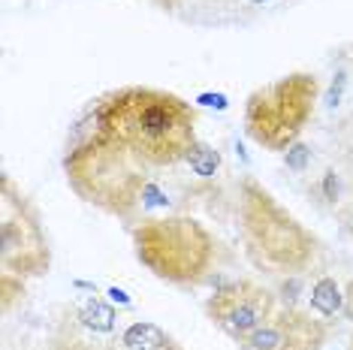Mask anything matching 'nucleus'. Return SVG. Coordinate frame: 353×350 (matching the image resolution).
Masks as SVG:
<instances>
[{
  "label": "nucleus",
  "instance_id": "9",
  "mask_svg": "<svg viewBox=\"0 0 353 350\" xmlns=\"http://www.w3.org/2000/svg\"><path fill=\"white\" fill-rule=\"evenodd\" d=\"M308 305L317 317L332 320V317L344 314V287L332 275H317L308 287Z\"/></svg>",
  "mask_w": 353,
  "mask_h": 350
},
{
  "label": "nucleus",
  "instance_id": "12",
  "mask_svg": "<svg viewBox=\"0 0 353 350\" xmlns=\"http://www.w3.org/2000/svg\"><path fill=\"white\" fill-rule=\"evenodd\" d=\"M184 163L190 166V172L199 175V178H214V175L221 172V151L212 148L208 142H194V145L188 148V154H184Z\"/></svg>",
  "mask_w": 353,
  "mask_h": 350
},
{
  "label": "nucleus",
  "instance_id": "18",
  "mask_svg": "<svg viewBox=\"0 0 353 350\" xmlns=\"http://www.w3.org/2000/svg\"><path fill=\"white\" fill-rule=\"evenodd\" d=\"M106 299L112 302V305H121V308H133V299L127 296V293L121 287H109L106 290Z\"/></svg>",
  "mask_w": 353,
  "mask_h": 350
},
{
  "label": "nucleus",
  "instance_id": "7",
  "mask_svg": "<svg viewBox=\"0 0 353 350\" xmlns=\"http://www.w3.org/2000/svg\"><path fill=\"white\" fill-rule=\"evenodd\" d=\"M275 311H278L275 293L256 281H232L227 287L214 290V296L205 302L208 320L236 344H242Z\"/></svg>",
  "mask_w": 353,
  "mask_h": 350
},
{
  "label": "nucleus",
  "instance_id": "5",
  "mask_svg": "<svg viewBox=\"0 0 353 350\" xmlns=\"http://www.w3.org/2000/svg\"><path fill=\"white\" fill-rule=\"evenodd\" d=\"M317 94V76L302 70L254 88L245 100V136L260 148L284 154L308 127Z\"/></svg>",
  "mask_w": 353,
  "mask_h": 350
},
{
  "label": "nucleus",
  "instance_id": "8",
  "mask_svg": "<svg viewBox=\"0 0 353 350\" xmlns=\"http://www.w3.org/2000/svg\"><path fill=\"white\" fill-rule=\"evenodd\" d=\"M329 338L323 317L302 311V308H278L256 332H251L242 350H320Z\"/></svg>",
  "mask_w": 353,
  "mask_h": 350
},
{
  "label": "nucleus",
  "instance_id": "2",
  "mask_svg": "<svg viewBox=\"0 0 353 350\" xmlns=\"http://www.w3.org/2000/svg\"><path fill=\"white\" fill-rule=\"evenodd\" d=\"M239 220L245 254L272 275H299L317 257V238L254 178L239 185Z\"/></svg>",
  "mask_w": 353,
  "mask_h": 350
},
{
  "label": "nucleus",
  "instance_id": "1",
  "mask_svg": "<svg viewBox=\"0 0 353 350\" xmlns=\"http://www.w3.org/2000/svg\"><path fill=\"white\" fill-rule=\"evenodd\" d=\"M94 127L139 163H181L196 142V109L179 94L127 85L109 91L94 109Z\"/></svg>",
  "mask_w": 353,
  "mask_h": 350
},
{
  "label": "nucleus",
  "instance_id": "19",
  "mask_svg": "<svg viewBox=\"0 0 353 350\" xmlns=\"http://www.w3.org/2000/svg\"><path fill=\"white\" fill-rule=\"evenodd\" d=\"M344 317L353 320V281H347V287H344Z\"/></svg>",
  "mask_w": 353,
  "mask_h": 350
},
{
  "label": "nucleus",
  "instance_id": "16",
  "mask_svg": "<svg viewBox=\"0 0 353 350\" xmlns=\"http://www.w3.org/2000/svg\"><path fill=\"white\" fill-rule=\"evenodd\" d=\"M194 103L203 106V109H214V112H227L230 109V97L221 94V91H203V94H196Z\"/></svg>",
  "mask_w": 353,
  "mask_h": 350
},
{
  "label": "nucleus",
  "instance_id": "14",
  "mask_svg": "<svg viewBox=\"0 0 353 350\" xmlns=\"http://www.w3.org/2000/svg\"><path fill=\"white\" fill-rule=\"evenodd\" d=\"M347 70L344 67H339L332 73V82H329V88H326V94H323V103H326V109L329 112H335V109L341 106V100H344V91H347Z\"/></svg>",
  "mask_w": 353,
  "mask_h": 350
},
{
  "label": "nucleus",
  "instance_id": "15",
  "mask_svg": "<svg viewBox=\"0 0 353 350\" xmlns=\"http://www.w3.org/2000/svg\"><path fill=\"white\" fill-rule=\"evenodd\" d=\"M284 166H287L290 172L302 175V172L311 166V145H305L302 139H299V142H293V145L284 151Z\"/></svg>",
  "mask_w": 353,
  "mask_h": 350
},
{
  "label": "nucleus",
  "instance_id": "13",
  "mask_svg": "<svg viewBox=\"0 0 353 350\" xmlns=\"http://www.w3.org/2000/svg\"><path fill=\"white\" fill-rule=\"evenodd\" d=\"M170 205H172V200L166 196V190L160 187L154 178H148L145 187H142V194H139V209L142 212H166Z\"/></svg>",
  "mask_w": 353,
  "mask_h": 350
},
{
  "label": "nucleus",
  "instance_id": "6",
  "mask_svg": "<svg viewBox=\"0 0 353 350\" xmlns=\"http://www.w3.org/2000/svg\"><path fill=\"white\" fill-rule=\"evenodd\" d=\"M0 266L10 278H39L52 266V248L37 205L15 187L12 175L0 178Z\"/></svg>",
  "mask_w": 353,
  "mask_h": 350
},
{
  "label": "nucleus",
  "instance_id": "10",
  "mask_svg": "<svg viewBox=\"0 0 353 350\" xmlns=\"http://www.w3.org/2000/svg\"><path fill=\"white\" fill-rule=\"evenodd\" d=\"M118 341H121L124 350H170L172 347L170 336H166L157 323H148V320L130 323Z\"/></svg>",
  "mask_w": 353,
  "mask_h": 350
},
{
  "label": "nucleus",
  "instance_id": "22",
  "mask_svg": "<svg viewBox=\"0 0 353 350\" xmlns=\"http://www.w3.org/2000/svg\"><path fill=\"white\" fill-rule=\"evenodd\" d=\"M350 350H353V338H350Z\"/></svg>",
  "mask_w": 353,
  "mask_h": 350
},
{
  "label": "nucleus",
  "instance_id": "21",
  "mask_svg": "<svg viewBox=\"0 0 353 350\" xmlns=\"http://www.w3.org/2000/svg\"><path fill=\"white\" fill-rule=\"evenodd\" d=\"M157 3H160V6H172L175 0H157Z\"/></svg>",
  "mask_w": 353,
  "mask_h": 350
},
{
  "label": "nucleus",
  "instance_id": "3",
  "mask_svg": "<svg viewBox=\"0 0 353 350\" xmlns=\"http://www.w3.org/2000/svg\"><path fill=\"white\" fill-rule=\"evenodd\" d=\"M133 254L154 278L175 287L205 281L218 257V242L194 218L166 214L145 218L133 227Z\"/></svg>",
  "mask_w": 353,
  "mask_h": 350
},
{
  "label": "nucleus",
  "instance_id": "4",
  "mask_svg": "<svg viewBox=\"0 0 353 350\" xmlns=\"http://www.w3.org/2000/svg\"><path fill=\"white\" fill-rule=\"evenodd\" d=\"M63 169L85 203L100 205L103 212L118 218H130L133 209H139V194L148 181L130 151L115 145L103 133H94L91 139L70 151Z\"/></svg>",
  "mask_w": 353,
  "mask_h": 350
},
{
  "label": "nucleus",
  "instance_id": "17",
  "mask_svg": "<svg viewBox=\"0 0 353 350\" xmlns=\"http://www.w3.org/2000/svg\"><path fill=\"white\" fill-rule=\"evenodd\" d=\"M320 187H323V196H326V200H329V203H335V196H339V178H335V172H332V169L323 175V185H320Z\"/></svg>",
  "mask_w": 353,
  "mask_h": 350
},
{
  "label": "nucleus",
  "instance_id": "11",
  "mask_svg": "<svg viewBox=\"0 0 353 350\" xmlns=\"http://www.w3.org/2000/svg\"><path fill=\"white\" fill-rule=\"evenodd\" d=\"M79 323H82L88 332H94V336H109V332H115V323H118L115 305L103 302L97 296L88 299L85 305L79 308Z\"/></svg>",
  "mask_w": 353,
  "mask_h": 350
},
{
  "label": "nucleus",
  "instance_id": "20",
  "mask_svg": "<svg viewBox=\"0 0 353 350\" xmlns=\"http://www.w3.org/2000/svg\"><path fill=\"white\" fill-rule=\"evenodd\" d=\"M248 3H254V6H263V3H269V0H248Z\"/></svg>",
  "mask_w": 353,
  "mask_h": 350
}]
</instances>
